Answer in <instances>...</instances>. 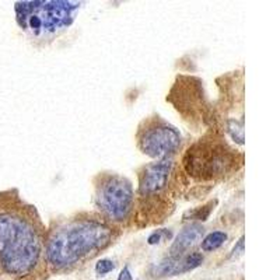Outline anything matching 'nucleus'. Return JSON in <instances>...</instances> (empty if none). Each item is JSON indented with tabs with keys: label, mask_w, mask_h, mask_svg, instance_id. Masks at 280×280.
Masks as SVG:
<instances>
[{
	"label": "nucleus",
	"mask_w": 280,
	"mask_h": 280,
	"mask_svg": "<svg viewBox=\"0 0 280 280\" xmlns=\"http://www.w3.org/2000/svg\"><path fill=\"white\" fill-rule=\"evenodd\" d=\"M41 237L22 209L0 210V265L10 274H26L41 256Z\"/></svg>",
	"instance_id": "1"
},
{
	"label": "nucleus",
	"mask_w": 280,
	"mask_h": 280,
	"mask_svg": "<svg viewBox=\"0 0 280 280\" xmlns=\"http://www.w3.org/2000/svg\"><path fill=\"white\" fill-rule=\"evenodd\" d=\"M112 231L94 218H78L54 231L46 244V256L55 268L74 265L111 242Z\"/></svg>",
	"instance_id": "2"
},
{
	"label": "nucleus",
	"mask_w": 280,
	"mask_h": 280,
	"mask_svg": "<svg viewBox=\"0 0 280 280\" xmlns=\"http://www.w3.org/2000/svg\"><path fill=\"white\" fill-rule=\"evenodd\" d=\"M14 8L17 22L22 30L30 31L35 38H49L66 30L73 22L80 3L64 0H35L18 2Z\"/></svg>",
	"instance_id": "3"
},
{
	"label": "nucleus",
	"mask_w": 280,
	"mask_h": 280,
	"mask_svg": "<svg viewBox=\"0 0 280 280\" xmlns=\"http://www.w3.org/2000/svg\"><path fill=\"white\" fill-rule=\"evenodd\" d=\"M132 184L119 175H106L97 186V204L105 216L124 222L133 208Z\"/></svg>",
	"instance_id": "4"
},
{
	"label": "nucleus",
	"mask_w": 280,
	"mask_h": 280,
	"mask_svg": "<svg viewBox=\"0 0 280 280\" xmlns=\"http://www.w3.org/2000/svg\"><path fill=\"white\" fill-rule=\"evenodd\" d=\"M181 144V134L174 126L160 119L152 120L139 133V147L153 158H162L174 153Z\"/></svg>",
	"instance_id": "5"
},
{
	"label": "nucleus",
	"mask_w": 280,
	"mask_h": 280,
	"mask_svg": "<svg viewBox=\"0 0 280 280\" xmlns=\"http://www.w3.org/2000/svg\"><path fill=\"white\" fill-rule=\"evenodd\" d=\"M186 166L188 171L200 178H213L216 175L227 172L236 162V157L230 150H224L223 147H203L202 148H189Z\"/></svg>",
	"instance_id": "6"
},
{
	"label": "nucleus",
	"mask_w": 280,
	"mask_h": 280,
	"mask_svg": "<svg viewBox=\"0 0 280 280\" xmlns=\"http://www.w3.org/2000/svg\"><path fill=\"white\" fill-rule=\"evenodd\" d=\"M171 168H172V164L168 160L152 162L147 167H144L143 172L140 175V194L144 196H150L162 190L167 185Z\"/></svg>",
	"instance_id": "7"
},
{
	"label": "nucleus",
	"mask_w": 280,
	"mask_h": 280,
	"mask_svg": "<svg viewBox=\"0 0 280 280\" xmlns=\"http://www.w3.org/2000/svg\"><path fill=\"white\" fill-rule=\"evenodd\" d=\"M202 262L203 255L199 252L181 255V256H171L154 268V276H174V274L186 273L189 270H194Z\"/></svg>",
	"instance_id": "8"
},
{
	"label": "nucleus",
	"mask_w": 280,
	"mask_h": 280,
	"mask_svg": "<svg viewBox=\"0 0 280 280\" xmlns=\"http://www.w3.org/2000/svg\"><path fill=\"white\" fill-rule=\"evenodd\" d=\"M203 234H204V228L200 224H190L188 227H185L176 236L174 244L170 248L171 256H181L184 252H186L189 248L195 246L199 241H202Z\"/></svg>",
	"instance_id": "9"
},
{
	"label": "nucleus",
	"mask_w": 280,
	"mask_h": 280,
	"mask_svg": "<svg viewBox=\"0 0 280 280\" xmlns=\"http://www.w3.org/2000/svg\"><path fill=\"white\" fill-rule=\"evenodd\" d=\"M227 241V234L223 231H213L202 240V250L206 252L216 251Z\"/></svg>",
	"instance_id": "10"
},
{
	"label": "nucleus",
	"mask_w": 280,
	"mask_h": 280,
	"mask_svg": "<svg viewBox=\"0 0 280 280\" xmlns=\"http://www.w3.org/2000/svg\"><path fill=\"white\" fill-rule=\"evenodd\" d=\"M227 129L230 132L231 138L236 140L238 144H244V128L241 122H238L237 119H230L227 122Z\"/></svg>",
	"instance_id": "11"
},
{
	"label": "nucleus",
	"mask_w": 280,
	"mask_h": 280,
	"mask_svg": "<svg viewBox=\"0 0 280 280\" xmlns=\"http://www.w3.org/2000/svg\"><path fill=\"white\" fill-rule=\"evenodd\" d=\"M216 204V202H210L208 204H204L203 208H199V209L192 210V212H188L185 213V218L189 217V218H196V220H206L209 217L210 212L213 210V206Z\"/></svg>",
	"instance_id": "12"
},
{
	"label": "nucleus",
	"mask_w": 280,
	"mask_h": 280,
	"mask_svg": "<svg viewBox=\"0 0 280 280\" xmlns=\"http://www.w3.org/2000/svg\"><path fill=\"white\" fill-rule=\"evenodd\" d=\"M171 236H172V232H171V231L166 230V228H162V230H157L156 232H153V234L148 237L147 242H148L150 245H156V244H158V242H161V240H170Z\"/></svg>",
	"instance_id": "13"
},
{
	"label": "nucleus",
	"mask_w": 280,
	"mask_h": 280,
	"mask_svg": "<svg viewBox=\"0 0 280 280\" xmlns=\"http://www.w3.org/2000/svg\"><path fill=\"white\" fill-rule=\"evenodd\" d=\"M114 269H115V264L110 259H101V260H98L97 265H96V272L98 274H101V276L112 272Z\"/></svg>",
	"instance_id": "14"
},
{
	"label": "nucleus",
	"mask_w": 280,
	"mask_h": 280,
	"mask_svg": "<svg viewBox=\"0 0 280 280\" xmlns=\"http://www.w3.org/2000/svg\"><path fill=\"white\" fill-rule=\"evenodd\" d=\"M242 252H244V237L240 238V241L237 242V245L234 246V250H232V254H231V258H238L240 255H242Z\"/></svg>",
	"instance_id": "15"
},
{
	"label": "nucleus",
	"mask_w": 280,
	"mask_h": 280,
	"mask_svg": "<svg viewBox=\"0 0 280 280\" xmlns=\"http://www.w3.org/2000/svg\"><path fill=\"white\" fill-rule=\"evenodd\" d=\"M118 280H132V274L129 272V268H128V266H125V268L122 269V272L119 273Z\"/></svg>",
	"instance_id": "16"
}]
</instances>
